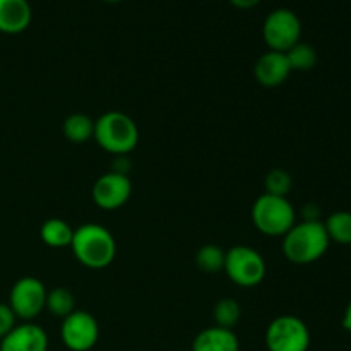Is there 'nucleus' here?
I'll list each match as a JSON object with an SVG mask.
<instances>
[{
    "mask_svg": "<svg viewBox=\"0 0 351 351\" xmlns=\"http://www.w3.org/2000/svg\"><path fill=\"white\" fill-rule=\"evenodd\" d=\"M71 249L77 263L89 269H105L117 256V242L108 228L86 223L74 230Z\"/></svg>",
    "mask_w": 351,
    "mask_h": 351,
    "instance_id": "1",
    "label": "nucleus"
},
{
    "mask_svg": "<svg viewBox=\"0 0 351 351\" xmlns=\"http://www.w3.org/2000/svg\"><path fill=\"white\" fill-rule=\"evenodd\" d=\"M328 232L322 221H300L283 237V254L298 266L317 263L329 249Z\"/></svg>",
    "mask_w": 351,
    "mask_h": 351,
    "instance_id": "2",
    "label": "nucleus"
},
{
    "mask_svg": "<svg viewBox=\"0 0 351 351\" xmlns=\"http://www.w3.org/2000/svg\"><path fill=\"white\" fill-rule=\"evenodd\" d=\"M93 139L103 151L113 156L130 154L139 144V129L129 115L112 110L95 120Z\"/></svg>",
    "mask_w": 351,
    "mask_h": 351,
    "instance_id": "3",
    "label": "nucleus"
},
{
    "mask_svg": "<svg viewBox=\"0 0 351 351\" xmlns=\"http://www.w3.org/2000/svg\"><path fill=\"white\" fill-rule=\"evenodd\" d=\"M254 226L266 237H285L297 223V211L288 197L263 194L250 211Z\"/></svg>",
    "mask_w": 351,
    "mask_h": 351,
    "instance_id": "4",
    "label": "nucleus"
},
{
    "mask_svg": "<svg viewBox=\"0 0 351 351\" xmlns=\"http://www.w3.org/2000/svg\"><path fill=\"white\" fill-rule=\"evenodd\" d=\"M223 271L237 287L254 288L266 276V261L252 247L235 245L226 252Z\"/></svg>",
    "mask_w": 351,
    "mask_h": 351,
    "instance_id": "5",
    "label": "nucleus"
},
{
    "mask_svg": "<svg viewBox=\"0 0 351 351\" xmlns=\"http://www.w3.org/2000/svg\"><path fill=\"white\" fill-rule=\"evenodd\" d=\"M264 341L267 351H307L311 331L300 317L285 314L271 321Z\"/></svg>",
    "mask_w": 351,
    "mask_h": 351,
    "instance_id": "6",
    "label": "nucleus"
},
{
    "mask_svg": "<svg viewBox=\"0 0 351 351\" xmlns=\"http://www.w3.org/2000/svg\"><path fill=\"white\" fill-rule=\"evenodd\" d=\"M263 36L269 50L287 53L300 41L302 23L297 14L290 9H276L266 17Z\"/></svg>",
    "mask_w": 351,
    "mask_h": 351,
    "instance_id": "7",
    "label": "nucleus"
},
{
    "mask_svg": "<svg viewBox=\"0 0 351 351\" xmlns=\"http://www.w3.org/2000/svg\"><path fill=\"white\" fill-rule=\"evenodd\" d=\"M47 288L38 278L24 276L14 283L9 293V307L17 319L33 322L45 311Z\"/></svg>",
    "mask_w": 351,
    "mask_h": 351,
    "instance_id": "8",
    "label": "nucleus"
},
{
    "mask_svg": "<svg viewBox=\"0 0 351 351\" xmlns=\"http://www.w3.org/2000/svg\"><path fill=\"white\" fill-rule=\"evenodd\" d=\"M60 339L71 351L93 350L99 339L98 321L89 312L75 308L71 315L62 319Z\"/></svg>",
    "mask_w": 351,
    "mask_h": 351,
    "instance_id": "9",
    "label": "nucleus"
},
{
    "mask_svg": "<svg viewBox=\"0 0 351 351\" xmlns=\"http://www.w3.org/2000/svg\"><path fill=\"white\" fill-rule=\"evenodd\" d=\"M130 194H132L130 178L127 175L113 173V171L101 175L95 182L91 191L95 204L105 211H115L122 208L130 199Z\"/></svg>",
    "mask_w": 351,
    "mask_h": 351,
    "instance_id": "10",
    "label": "nucleus"
},
{
    "mask_svg": "<svg viewBox=\"0 0 351 351\" xmlns=\"http://www.w3.org/2000/svg\"><path fill=\"white\" fill-rule=\"evenodd\" d=\"M0 351H48V335L34 322H23L0 339Z\"/></svg>",
    "mask_w": 351,
    "mask_h": 351,
    "instance_id": "11",
    "label": "nucleus"
},
{
    "mask_svg": "<svg viewBox=\"0 0 351 351\" xmlns=\"http://www.w3.org/2000/svg\"><path fill=\"white\" fill-rule=\"evenodd\" d=\"M290 74V62H288L287 53H281V51H266L257 58L256 65H254V75H256L257 82L266 88H278L287 82Z\"/></svg>",
    "mask_w": 351,
    "mask_h": 351,
    "instance_id": "12",
    "label": "nucleus"
},
{
    "mask_svg": "<svg viewBox=\"0 0 351 351\" xmlns=\"http://www.w3.org/2000/svg\"><path fill=\"white\" fill-rule=\"evenodd\" d=\"M31 5L27 0H0V33L17 34L31 23Z\"/></svg>",
    "mask_w": 351,
    "mask_h": 351,
    "instance_id": "13",
    "label": "nucleus"
},
{
    "mask_svg": "<svg viewBox=\"0 0 351 351\" xmlns=\"http://www.w3.org/2000/svg\"><path fill=\"white\" fill-rule=\"evenodd\" d=\"M192 351H240L239 336L233 329L213 328L199 332L192 341Z\"/></svg>",
    "mask_w": 351,
    "mask_h": 351,
    "instance_id": "14",
    "label": "nucleus"
},
{
    "mask_svg": "<svg viewBox=\"0 0 351 351\" xmlns=\"http://www.w3.org/2000/svg\"><path fill=\"white\" fill-rule=\"evenodd\" d=\"M40 237L45 245L51 249H64V247H71L74 228L64 219L50 218L41 225Z\"/></svg>",
    "mask_w": 351,
    "mask_h": 351,
    "instance_id": "15",
    "label": "nucleus"
},
{
    "mask_svg": "<svg viewBox=\"0 0 351 351\" xmlns=\"http://www.w3.org/2000/svg\"><path fill=\"white\" fill-rule=\"evenodd\" d=\"M62 130H64L65 139H69L71 143H88L95 134V120L84 113H72L64 120Z\"/></svg>",
    "mask_w": 351,
    "mask_h": 351,
    "instance_id": "16",
    "label": "nucleus"
},
{
    "mask_svg": "<svg viewBox=\"0 0 351 351\" xmlns=\"http://www.w3.org/2000/svg\"><path fill=\"white\" fill-rule=\"evenodd\" d=\"M45 308L58 319H65L75 311V297L69 288L57 287L47 293Z\"/></svg>",
    "mask_w": 351,
    "mask_h": 351,
    "instance_id": "17",
    "label": "nucleus"
},
{
    "mask_svg": "<svg viewBox=\"0 0 351 351\" xmlns=\"http://www.w3.org/2000/svg\"><path fill=\"white\" fill-rule=\"evenodd\" d=\"M329 240L341 245H351V213L336 211L324 221Z\"/></svg>",
    "mask_w": 351,
    "mask_h": 351,
    "instance_id": "18",
    "label": "nucleus"
},
{
    "mask_svg": "<svg viewBox=\"0 0 351 351\" xmlns=\"http://www.w3.org/2000/svg\"><path fill=\"white\" fill-rule=\"evenodd\" d=\"M225 257L226 252L221 247L215 245V243H208V245L201 247L195 254V266L202 271V273L215 274L225 269Z\"/></svg>",
    "mask_w": 351,
    "mask_h": 351,
    "instance_id": "19",
    "label": "nucleus"
},
{
    "mask_svg": "<svg viewBox=\"0 0 351 351\" xmlns=\"http://www.w3.org/2000/svg\"><path fill=\"white\" fill-rule=\"evenodd\" d=\"M242 317V307L235 298H221L213 308V319L218 328L233 329Z\"/></svg>",
    "mask_w": 351,
    "mask_h": 351,
    "instance_id": "20",
    "label": "nucleus"
},
{
    "mask_svg": "<svg viewBox=\"0 0 351 351\" xmlns=\"http://www.w3.org/2000/svg\"><path fill=\"white\" fill-rule=\"evenodd\" d=\"M287 58L290 62L291 72H307L312 71L315 67V64H317V51L311 45L298 41L295 47H291L287 51Z\"/></svg>",
    "mask_w": 351,
    "mask_h": 351,
    "instance_id": "21",
    "label": "nucleus"
},
{
    "mask_svg": "<svg viewBox=\"0 0 351 351\" xmlns=\"http://www.w3.org/2000/svg\"><path fill=\"white\" fill-rule=\"evenodd\" d=\"M291 187H293V178L287 170H281V168H274L264 178V191H266L264 194L287 197Z\"/></svg>",
    "mask_w": 351,
    "mask_h": 351,
    "instance_id": "22",
    "label": "nucleus"
},
{
    "mask_svg": "<svg viewBox=\"0 0 351 351\" xmlns=\"http://www.w3.org/2000/svg\"><path fill=\"white\" fill-rule=\"evenodd\" d=\"M17 326V317L9 304H0V339L5 338Z\"/></svg>",
    "mask_w": 351,
    "mask_h": 351,
    "instance_id": "23",
    "label": "nucleus"
},
{
    "mask_svg": "<svg viewBox=\"0 0 351 351\" xmlns=\"http://www.w3.org/2000/svg\"><path fill=\"white\" fill-rule=\"evenodd\" d=\"M130 168L132 167H130L129 154H120V156H115V160H113V167H112L113 173L127 175V177H129Z\"/></svg>",
    "mask_w": 351,
    "mask_h": 351,
    "instance_id": "24",
    "label": "nucleus"
},
{
    "mask_svg": "<svg viewBox=\"0 0 351 351\" xmlns=\"http://www.w3.org/2000/svg\"><path fill=\"white\" fill-rule=\"evenodd\" d=\"M321 209L317 208V204H305L302 208V221H321Z\"/></svg>",
    "mask_w": 351,
    "mask_h": 351,
    "instance_id": "25",
    "label": "nucleus"
},
{
    "mask_svg": "<svg viewBox=\"0 0 351 351\" xmlns=\"http://www.w3.org/2000/svg\"><path fill=\"white\" fill-rule=\"evenodd\" d=\"M230 2L235 7H239V9H250V7L257 5L261 0H230Z\"/></svg>",
    "mask_w": 351,
    "mask_h": 351,
    "instance_id": "26",
    "label": "nucleus"
},
{
    "mask_svg": "<svg viewBox=\"0 0 351 351\" xmlns=\"http://www.w3.org/2000/svg\"><path fill=\"white\" fill-rule=\"evenodd\" d=\"M343 328H345L348 332H351V300L350 304L346 305L345 314H343Z\"/></svg>",
    "mask_w": 351,
    "mask_h": 351,
    "instance_id": "27",
    "label": "nucleus"
},
{
    "mask_svg": "<svg viewBox=\"0 0 351 351\" xmlns=\"http://www.w3.org/2000/svg\"><path fill=\"white\" fill-rule=\"evenodd\" d=\"M105 2H112V3H115V2H120V0H105Z\"/></svg>",
    "mask_w": 351,
    "mask_h": 351,
    "instance_id": "28",
    "label": "nucleus"
}]
</instances>
